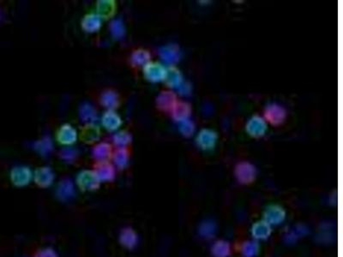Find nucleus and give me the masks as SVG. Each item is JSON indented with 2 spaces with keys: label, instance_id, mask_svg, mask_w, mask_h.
<instances>
[{
  "label": "nucleus",
  "instance_id": "nucleus-1",
  "mask_svg": "<svg viewBox=\"0 0 343 257\" xmlns=\"http://www.w3.org/2000/svg\"><path fill=\"white\" fill-rule=\"evenodd\" d=\"M286 219V211L283 207L278 205H271L265 209L264 213V221L270 224V226H279Z\"/></svg>",
  "mask_w": 343,
  "mask_h": 257
},
{
  "label": "nucleus",
  "instance_id": "nucleus-2",
  "mask_svg": "<svg viewBox=\"0 0 343 257\" xmlns=\"http://www.w3.org/2000/svg\"><path fill=\"white\" fill-rule=\"evenodd\" d=\"M271 232V226L264 220L258 221L251 227V234L256 240H266L270 238Z\"/></svg>",
  "mask_w": 343,
  "mask_h": 257
},
{
  "label": "nucleus",
  "instance_id": "nucleus-3",
  "mask_svg": "<svg viewBox=\"0 0 343 257\" xmlns=\"http://www.w3.org/2000/svg\"><path fill=\"white\" fill-rule=\"evenodd\" d=\"M119 242L127 249H133L138 245V234L132 228H124L121 231L119 235Z\"/></svg>",
  "mask_w": 343,
  "mask_h": 257
},
{
  "label": "nucleus",
  "instance_id": "nucleus-4",
  "mask_svg": "<svg viewBox=\"0 0 343 257\" xmlns=\"http://www.w3.org/2000/svg\"><path fill=\"white\" fill-rule=\"evenodd\" d=\"M99 181L96 174L90 172H84L78 177V185L82 190H96L98 187Z\"/></svg>",
  "mask_w": 343,
  "mask_h": 257
},
{
  "label": "nucleus",
  "instance_id": "nucleus-5",
  "mask_svg": "<svg viewBox=\"0 0 343 257\" xmlns=\"http://www.w3.org/2000/svg\"><path fill=\"white\" fill-rule=\"evenodd\" d=\"M217 232V223L212 220H205L200 224L198 227V234L204 239L214 238Z\"/></svg>",
  "mask_w": 343,
  "mask_h": 257
},
{
  "label": "nucleus",
  "instance_id": "nucleus-6",
  "mask_svg": "<svg viewBox=\"0 0 343 257\" xmlns=\"http://www.w3.org/2000/svg\"><path fill=\"white\" fill-rule=\"evenodd\" d=\"M57 196L61 201H69L75 196V190L72 183L70 180H65L59 185L57 190Z\"/></svg>",
  "mask_w": 343,
  "mask_h": 257
},
{
  "label": "nucleus",
  "instance_id": "nucleus-7",
  "mask_svg": "<svg viewBox=\"0 0 343 257\" xmlns=\"http://www.w3.org/2000/svg\"><path fill=\"white\" fill-rule=\"evenodd\" d=\"M211 254L214 257H228L231 254L230 243L226 240H217L211 247Z\"/></svg>",
  "mask_w": 343,
  "mask_h": 257
},
{
  "label": "nucleus",
  "instance_id": "nucleus-8",
  "mask_svg": "<svg viewBox=\"0 0 343 257\" xmlns=\"http://www.w3.org/2000/svg\"><path fill=\"white\" fill-rule=\"evenodd\" d=\"M259 242L256 240L245 241L241 246V253L243 257H256L259 253Z\"/></svg>",
  "mask_w": 343,
  "mask_h": 257
},
{
  "label": "nucleus",
  "instance_id": "nucleus-9",
  "mask_svg": "<svg viewBox=\"0 0 343 257\" xmlns=\"http://www.w3.org/2000/svg\"><path fill=\"white\" fill-rule=\"evenodd\" d=\"M35 181L38 185L47 187L51 185L52 181H54V174H52L51 170L47 168H43L38 170L35 174Z\"/></svg>",
  "mask_w": 343,
  "mask_h": 257
},
{
  "label": "nucleus",
  "instance_id": "nucleus-10",
  "mask_svg": "<svg viewBox=\"0 0 343 257\" xmlns=\"http://www.w3.org/2000/svg\"><path fill=\"white\" fill-rule=\"evenodd\" d=\"M237 177L239 178V181L243 183H249L254 178V170L250 166H241L237 170Z\"/></svg>",
  "mask_w": 343,
  "mask_h": 257
},
{
  "label": "nucleus",
  "instance_id": "nucleus-11",
  "mask_svg": "<svg viewBox=\"0 0 343 257\" xmlns=\"http://www.w3.org/2000/svg\"><path fill=\"white\" fill-rule=\"evenodd\" d=\"M307 232H308V231H307L306 227H303V226H298V227H296L295 229L292 231V232H290L285 237V241H286L287 243H294V242L298 240V238H301L302 236L307 234Z\"/></svg>",
  "mask_w": 343,
  "mask_h": 257
},
{
  "label": "nucleus",
  "instance_id": "nucleus-12",
  "mask_svg": "<svg viewBox=\"0 0 343 257\" xmlns=\"http://www.w3.org/2000/svg\"><path fill=\"white\" fill-rule=\"evenodd\" d=\"M96 174L99 180H111L114 177V170L111 165H104L98 168Z\"/></svg>",
  "mask_w": 343,
  "mask_h": 257
},
{
  "label": "nucleus",
  "instance_id": "nucleus-13",
  "mask_svg": "<svg viewBox=\"0 0 343 257\" xmlns=\"http://www.w3.org/2000/svg\"><path fill=\"white\" fill-rule=\"evenodd\" d=\"M34 257H58V254L54 249L48 248L37 252Z\"/></svg>",
  "mask_w": 343,
  "mask_h": 257
}]
</instances>
